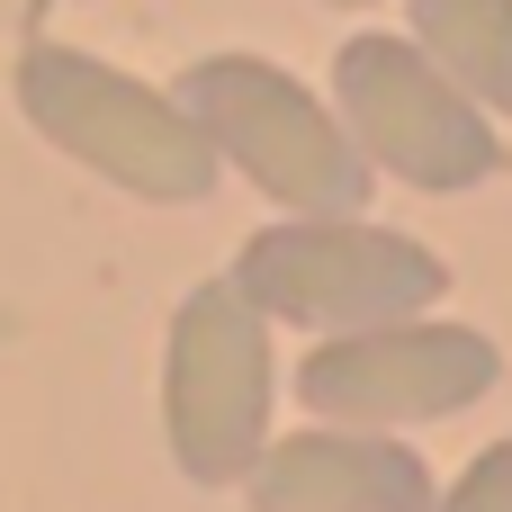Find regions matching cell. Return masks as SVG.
<instances>
[{
	"instance_id": "3957f363",
	"label": "cell",
	"mask_w": 512,
	"mask_h": 512,
	"mask_svg": "<svg viewBox=\"0 0 512 512\" xmlns=\"http://www.w3.org/2000/svg\"><path fill=\"white\" fill-rule=\"evenodd\" d=\"M234 288L270 324H315V333H369L432 315L450 297V261L414 234H387L369 216H279L270 234L243 243Z\"/></svg>"
},
{
	"instance_id": "ba28073f",
	"label": "cell",
	"mask_w": 512,
	"mask_h": 512,
	"mask_svg": "<svg viewBox=\"0 0 512 512\" xmlns=\"http://www.w3.org/2000/svg\"><path fill=\"white\" fill-rule=\"evenodd\" d=\"M414 45L486 117H512V0H414Z\"/></svg>"
},
{
	"instance_id": "9c48e42d",
	"label": "cell",
	"mask_w": 512,
	"mask_h": 512,
	"mask_svg": "<svg viewBox=\"0 0 512 512\" xmlns=\"http://www.w3.org/2000/svg\"><path fill=\"white\" fill-rule=\"evenodd\" d=\"M432 512H512V441H495V450H486V459H477Z\"/></svg>"
},
{
	"instance_id": "5b68a950",
	"label": "cell",
	"mask_w": 512,
	"mask_h": 512,
	"mask_svg": "<svg viewBox=\"0 0 512 512\" xmlns=\"http://www.w3.org/2000/svg\"><path fill=\"white\" fill-rule=\"evenodd\" d=\"M333 108L351 126V144L369 153V171H396L405 189H477L504 171V135L495 117L414 45V36H351L333 54Z\"/></svg>"
},
{
	"instance_id": "8fae6325",
	"label": "cell",
	"mask_w": 512,
	"mask_h": 512,
	"mask_svg": "<svg viewBox=\"0 0 512 512\" xmlns=\"http://www.w3.org/2000/svg\"><path fill=\"white\" fill-rule=\"evenodd\" d=\"M333 9H369V0H333Z\"/></svg>"
},
{
	"instance_id": "7a4b0ae2",
	"label": "cell",
	"mask_w": 512,
	"mask_h": 512,
	"mask_svg": "<svg viewBox=\"0 0 512 512\" xmlns=\"http://www.w3.org/2000/svg\"><path fill=\"white\" fill-rule=\"evenodd\" d=\"M180 108L207 126L216 162H234L288 216H360L369 207L378 171L351 144L342 108H324L279 63H261V54H207V63L180 72Z\"/></svg>"
},
{
	"instance_id": "52a82bcc",
	"label": "cell",
	"mask_w": 512,
	"mask_h": 512,
	"mask_svg": "<svg viewBox=\"0 0 512 512\" xmlns=\"http://www.w3.org/2000/svg\"><path fill=\"white\" fill-rule=\"evenodd\" d=\"M252 512H432V468L387 432H288L243 477Z\"/></svg>"
},
{
	"instance_id": "8992f818",
	"label": "cell",
	"mask_w": 512,
	"mask_h": 512,
	"mask_svg": "<svg viewBox=\"0 0 512 512\" xmlns=\"http://www.w3.org/2000/svg\"><path fill=\"white\" fill-rule=\"evenodd\" d=\"M504 378V351L468 324L405 315L369 333H333L324 351L297 360V405L342 423V432H396V423H441L468 414Z\"/></svg>"
},
{
	"instance_id": "6da1fadb",
	"label": "cell",
	"mask_w": 512,
	"mask_h": 512,
	"mask_svg": "<svg viewBox=\"0 0 512 512\" xmlns=\"http://www.w3.org/2000/svg\"><path fill=\"white\" fill-rule=\"evenodd\" d=\"M18 117L54 153L117 180L126 198L189 207V198L216 189V144L180 108V90H144L135 72H117L81 45H27L18 54Z\"/></svg>"
},
{
	"instance_id": "30bf717a",
	"label": "cell",
	"mask_w": 512,
	"mask_h": 512,
	"mask_svg": "<svg viewBox=\"0 0 512 512\" xmlns=\"http://www.w3.org/2000/svg\"><path fill=\"white\" fill-rule=\"evenodd\" d=\"M45 18V0H0V36H27Z\"/></svg>"
},
{
	"instance_id": "277c9868",
	"label": "cell",
	"mask_w": 512,
	"mask_h": 512,
	"mask_svg": "<svg viewBox=\"0 0 512 512\" xmlns=\"http://www.w3.org/2000/svg\"><path fill=\"white\" fill-rule=\"evenodd\" d=\"M270 396H279L270 315L234 279L189 288L180 315H171V351H162V432H171V459L198 486L252 477L261 450H270Z\"/></svg>"
}]
</instances>
